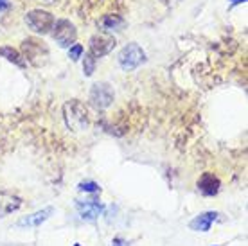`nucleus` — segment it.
<instances>
[{"instance_id": "obj_1", "label": "nucleus", "mask_w": 248, "mask_h": 246, "mask_svg": "<svg viewBox=\"0 0 248 246\" xmlns=\"http://www.w3.org/2000/svg\"><path fill=\"white\" fill-rule=\"evenodd\" d=\"M63 117H65V124L67 128L72 131H83L88 128V113L87 108L79 101H68L67 105L63 106Z\"/></svg>"}, {"instance_id": "obj_2", "label": "nucleus", "mask_w": 248, "mask_h": 246, "mask_svg": "<svg viewBox=\"0 0 248 246\" xmlns=\"http://www.w3.org/2000/svg\"><path fill=\"white\" fill-rule=\"evenodd\" d=\"M117 62L123 70L131 72V70L139 68L146 62V52H144V49L139 43H128V45L123 47V50L119 52Z\"/></svg>"}, {"instance_id": "obj_3", "label": "nucleus", "mask_w": 248, "mask_h": 246, "mask_svg": "<svg viewBox=\"0 0 248 246\" xmlns=\"http://www.w3.org/2000/svg\"><path fill=\"white\" fill-rule=\"evenodd\" d=\"M54 15L49 11H44V9H32L25 15V24L29 25V29L38 34H47V32H52V27H54Z\"/></svg>"}, {"instance_id": "obj_4", "label": "nucleus", "mask_w": 248, "mask_h": 246, "mask_svg": "<svg viewBox=\"0 0 248 246\" xmlns=\"http://www.w3.org/2000/svg\"><path fill=\"white\" fill-rule=\"evenodd\" d=\"M52 36L56 40V43L62 49H68L70 45H74L78 40V29L70 20L60 18L54 22L52 27Z\"/></svg>"}, {"instance_id": "obj_5", "label": "nucleus", "mask_w": 248, "mask_h": 246, "mask_svg": "<svg viewBox=\"0 0 248 246\" xmlns=\"http://www.w3.org/2000/svg\"><path fill=\"white\" fill-rule=\"evenodd\" d=\"M117 45V40L106 32H97L90 38L88 42V52L97 60V58H103V56L110 54Z\"/></svg>"}, {"instance_id": "obj_6", "label": "nucleus", "mask_w": 248, "mask_h": 246, "mask_svg": "<svg viewBox=\"0 0 248 246\" xmlns=\"http://www.w3.org/2000/svg\"><path fill=\"white\" fill-rule=\"evenodd\" d=\"M76 209H78V214L83 221L95 223L106 212V205L97 201V200H87V201L76 200Z\"/></svg>"}, {"instance_id": "obj_7", "label": "nucleus", "mask_w": 248, "mask_h": 246, "mask_svg": "<svg viewBox=\"0 0 248 246\" xmlns=\"http://www.w3.org/2000/svg\"><path fill=\"white\" fill-rule=\"evenodd\" d=\"M22 56L25 62L36 65V60L40 58H47L49 56V49L42 40L38 38H27L22 42Z\"/></svg>"}, {"instance_id": "obj_8", "label": "nucleus", "mask_w": 248, "mask_h": 246, "mask_svg": "<svg viewBox=\"0 0 248 246\" xmlns=\"http://www.w3.org/2000/svg\"><path fill=\"white\" fill-rule=\"evenodd\" d=\"M90 103L97 110H105L113 103V90L108 83H95L90 90Z\"/></svg>"}, {"instance_id": "obj_9", "label": "nucleus", "mask_w": 248, "mask_h": 246, "mask_svg": "<svg viewBox=\"0 0 248 246\" xmlns=\"http://www.w3.org/2000/svg\"><path fill=\"white\" fill-rule=\"evenodd\" d=\"M219 212L216 210H207V212H202V214L194 215L191 221H189V228L192 232H209L211 227L219 219Z\"/></svg>"}, {"instance_id": "obj_10", "label": "nucleus", "mask_w": 248, "mask_h": 246, "mask_svg": "<svg viewBox=\"0 0 248 246\" xmlns=\"http://www.w3.org/2000/svg\"><path fill=\"white\" fill-rule=\"evenodd\" d=\"M52 214H54V207H45V209L36 210V212H32V214L22 217V219L16 223V227L18 228H38V227H42Z\"/></svg>"}, {"instance_id": "obj_11", "label": "nucleus", "mask_w": 248, "mask_h": 246, "mask_svg": "<svg viewBox=\"0 0 248 246\" xmlns=\"http://www.w3.org/2000/svg\"><path fill=\"white\" fill-rule=\"evenodd\" d=\"M196 185H198V191L207 198L216 196L217 192H219V189H221V182H219V178H217L214 172H203L198 178Z\"/></svg>"}, {"instance_id": "obj_12", "label": "nucleus", "mask_w": 248, "mask_h": 246, "mask_svg": "<svg viewBox=\"0 0 248 246\" xmlns=\"http://www.w3.org/2000/svg\"><path fill=\"white\" fill-rule=\"evenodd\" d=\"M20 207H22V198L0 189V217H6L13 212H16Z\"/></svg>"}, {"instance_id": "obj_13", "label": "nucleus", "mask_w": 248, "mask_h": 246, "mask_svg": "<svg viewBox=\"0 0 248 246\" xmlns=\"http://www.w3.org/2000/svg\"><path fill=\"white\" fill-rule=\"evenodd\" d=\"M0 56L6 58L7 62L13 63V65H16V67H20V68H24L25 65H27V62H25L24 56H22V52L16 49H13V47H9V45L0 47Z\"/></svg>"}, {"instance_id": "obj_14", "label": "nucleus", "mask_w": 248, "mask_h": 246, "mask_svg": "<svg viewBox=\"0 0 248 246\" xmlns=\"http://www.w3.org/2000/svg\"><path fill=\"white\" fill-rule=\"evenodd\" d=\"M124 25V20L119 16V15H105L103 18L99 20V27L105 32H113V31H121V27Z\"/></svg>"}, {"instance_id": "obj_15", "label": "nucleus", "mask_w": 248, "mask_h": 246, "mask_svg": "<svg viewBox=\"0 0 248 246\" xmlns=\"http://www.w3.org/2000/svg\"><path fill=\"white\" fill-rule=\"evenodd\" d=\"M78 191L79 192H87V194H97L101 192V187L97 182H93V180H83L78 184Z\"/></svg>"}, {"instance_id": "obj_16", "label": "nucleus", "mask_w": 248, "mask_h": 246, "mask_svg": "<svg viewBox=\"0 0 248 246\" xmlns=\"http://www.w3.org/2000/svg\"><path fill=\"white\" fill-rule=\"evenodd\" d=\"M95 65H97V60H95L90 52H87V54H85V60H83V74H85V77L93 76V72H95Z\"/></svg>"}, {"instance_id": "obj_17", "label": "nucleus", "mask_w": 248, "mask_h": 246, "mask_svg": "<svg viewBox=\"0 0 248 246\" xmlns=\"http://www.w3.org/2000/svg\"><path fill=\"white\" fill-rule=\"evenodd\" d=\"M83 54H85V49H83L81 43H74V45L68 47V58H70L74 63L79 62V58H83Z\"/></svg>"}, {"instance_id": "obj_18", "label": "nucleus", "mask_w": 248, "mask_h": 246, "mask_svg": "<svg viewBox=\"0 0 248 246\" xmlns=\"http://www.w3.org/2000/svg\"><path fill=\"white\" fill-rule=\"evenodd\" d=\"M112 246H128V243H126V239H124V237L117 235V237H113V239H112Z\"/></svg>"}, {"instance_id": "obj_19", "label": "nucleus", "mask_w": 248, "mask_h": 246, "mask_svg": "<svg viewBox=\"0 0 248 246\" xmlns=\"http://www.w3.org/2000/svg\"><path fill=\"white\" fill-rule=\"evenodd\" d=\"M11 9V0H0V13H6Z\"/></svg>"}, {"instance_id": "obj_20", "label": "nucleus", "mask_w": 248, "mask_h": 246, "mask_svg": "<svg viewBox=\"0 0 248 246\" xmlns=\"http://www.w3.org/2000/svg\"><path fill=\"white\" fill-rule=\"evenodd\" d=\"M229 2L232 4V6H237V4H245L247 0H229Z\"/></svg>"}, {"instance_id": "obj_21", "label": "nucleus", "mask_w": 248, "mask_h": 246, "mask_svg": "<svg viewBox=\"0 0 248 246\" xmlns=\"http://www.w3.org/2000/svg\"><path fill=\"white\" fill-rule=\"evenodd\" d=\"M42 2H45V4H54L56 0H42Z\"/></svg>"}, {"instance_id": "obj_22", "label": "nucleus", "mask_w": 248, "mask_h": 246, "mask_svg": "<svg viewBox=\"0 0 248 246\" xmlns=\"http://www.w3.org/2000/svg\"><path fill=\"white\" fill-rule=\"evenodd\" d=\"M74 246H81V245H79V243H76V245H74Z\"/></svg>"}, {"instance_id": "obj_23", "label": "nucleus", "mask_w": 248, "mask_h": 246, "mask_svg": "<svg viewBox=\"0 0 248 246\" xmlns=\"http://www.w3.org/2000/svg\"><path fill=\"white\" fill-rule=\"evenodd\" d=\"M216 246H221V245H216Z\"/></svg>"}]
</instances>
